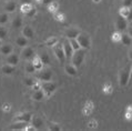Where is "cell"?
<instances>
[{
  "instance_id": "cell-1",
  "label": "cell",
  "mask_w": 132,
  "mask_h": 131,
  "mask_svg": "<svg viewBox=\"0 0 132 131\" xmlns=\"http://www.w3.org/2000/svg\"><path fill=\"white\" fill-rule=\"evenodd\" d=\"M86 49H80V50H77V51H75V53H73V56L71 58V63L73 66H76L77 68H79L80 66L82 64L83 60H84V57H86Z\"/></svg>"
},
{
  "instance_id": "cell-2",
  "label": "cell",
  "mask_w": 132,
  "mask_h": 131,
  "mask_svg": "<svg viewBox=\"0 0 132 131\" xmlns=\"http://www.w3.org/2000/svg\"><path fill=\"white\" fill-rule=\"evenodd\" d=\"M130 71H131V66H128V67L122 69V70L119 72V85H120V87H126L128 83H129Z\"/></svg>"
},
{
  "instance_id": "cell-3",
  "label": "cell",
  "mask_w": 132,
  "mask_h": 131,
  "mask_svg": "<svg viewBox=\"0 0 132 131\" xmlns=\"http://www.w3.org/2000/svg\"><path fill=\"white\" fill-rule=\"evenodd\" d=\"M41 89L43 90V92H45L46 98H50L54 93V91L57 90V85L54 82H51V80L50 81H43Z\"/></svg>"
},
{
  "instance_id": "cell-4",
  "label": "cell",
  "mask_w": 132,
  "mask_h": 131,
  "mask_svg": "<svg viewBox=\"0 0 132 131\" xmlns=\"http://www.w3.org/2000/svg\"><path fill=\"white\" fill-rule=\"evenodd\" d=\"M77 39H78V41L82 49L89 50L91 48V39L89 37V35L84 34V32H80V35L77 37Z\"/></svg>"
},
{
  "instance_id": "cell-5",
  "label": "cell",
  "mask_w": 132,
  "mask_h": 131,
  "mask_svg": "<svg viewBox=\"0 0 132 131\" xmlns=\"http://www.w3.org/2000/svg\"><path fill=\"white\" fill-rule=\"evenodd\" d=\"M52 49H53V53L57 59L59 60L60 62H64V60L67 59V58H65V54H64L63 46L60 45V43H57L54 47H52Z\"/></svg>"
},
{
  "instance_id": "cell-6",
  "label": "cell",
  "mask_w": 132,
  "mask_h": 131,
  "mask_svg": "<svg viewBox=\"0 0 132 131\" xmlns=\"http://www.w3.org/2000/svg\"><path fill=\"white\" fill-rule=\"evenodd\" d=\"M37 78L40 81H50L52 79V71L50 69H41L40 71H38Z\"/></svg>"
},
{
  "instance_id": "cell-7",
  "label": "cell",
  "mask_w": 132,
  "mask_h": 131,
  "mask_svg": "<svg viewBox=\"0 0 132 131\" xmlns=\"http://www.w3.org/2000/svg\"><path fill=\"white\" fill-rule=\"evenodd\" d=\"M116 27H117V30L123 32L124 30H127L128 27H129V21H128L126 18L119 16L118 19L116 21Z\"/></svg>"
},
{
  "instance_id": "cell-8",
  "label": "cell",
  "mask_w": 132,
  "mask_h": 131,
  "mask_svg": "<svg viewBox=\"0 0 132 131\" xmlns=\"http://www.w3.org/2000/svg\"><path fill=\"white\" fill-rule=\"evenodd\" d=\"M35 50L31 48V47H24V48H22V51H21L20 53V58L21 59H23V60H30L32 59V58L35 57Z\"/></svg>"
},
{
  "instance_id": "cell-9",
  "label": "cell",
  "mask_w": 132,
  "mask_h": 131,
  "mask_svg": "<svg viewBox=\"0 0 132 131\" xmlns=\"http://www.w3.org/2000/svg\"><path fill=\"white\" fill-rule=\"evenodd\" d=\"M32 113L30 112H21V113H18L14 116V120L16 121H23V122H28L30 123L31 120H32Z\"/></svg>"
},
{
  "instance_id": "cell-10",
  "label": "cell",
  "mask_w": 132,
  "mask_h": 131,
  "mask_svg": "<svg viewBox=\"0 0 132 131\" xmlns=\"http://www.w3.org/2000/svg\"><path fill=\"white\" fill-rule=\"evenodd\" d=\"M62 46H63V50H64V54H65V58L67 59H71L73 53H75V50H73L72 46L70 45V42H69V40L67 39L65 41L62 43Z\"/></svg>"
},
{
  "instance_id": "cell-11",
  "label": "cell",
  "mask_w": 132,
  "mask_h": 131,
  "mask_svg": "<svg viewBox=\"0 0 132 131\" xmlns=\"http://www.w3.org/2000/svg\"><path fill=\"white\" fill-rule=\"evenodd\" d=\"M29 123L28 122H23V121H14L11 123L9 127L10 130H18V131H26Z\"/></svg>"
},
{
  "instance_id": "cell-12",
  "label": "cell",
  "mask_w": 132,
  "mask_h": 131,
  "mask_svg": "<svg viewBox=\"0 0 132 131\" xmlns=\"http://www.w3.org/2000/svg\"><path fill=\"white\" fill-rule=\"evenodd\" d=\"M80 35V30L77 28H68L64 32V37L67 39H73L77 38Z\"/></svg>"
},
{
  "instance_id": "cell-13",
  "label": "cell",
  "mask_w": 132,
  "mask_h": 131,
  "mask_svg": "<svg viewBox=\"0 0 132 131\" xmlns=\"http://www.w3.org/2000/svg\"><path fill=\"white\" fill-rule=\"evenodd\" d=\"M64 72L68 76H71V77H75L78 73V68L76 66H73L72 63H68L64 66Z\"/></svg>"
},
{
  "instance_id": "cell-14",
  "label": "cell",
  "mask_w": 132,
  "mask_h": 131,
  "mask_svg": "<svg viewBox=\"0 0 132 131\" xmlns=\"http://www.w3.org/2000/svg\"><path fill=\"white\" fill-rule=\"evenodd\" d=\"M19 60H20V57L18 56V54L16 53H10L9 56H7V59H6V62L9 63V64H12V66H18V63H19Z\"/></svg>"
},
{
  "instance_id": "cell-15",
  "label": "cell",
  "mask_w": 132,
  "mask_h": 131,
  "mask_svg": "<svg viewBox=\"0 0 132 131\" xmlns=\"http://www.w3.org/2000/svg\"><path fill=\"white\" fill-rule=\"evenodd\" d=\"M31 125L35 127L36 130H40L43 128V126H45V122H43V120L40 118V117H32V120H31Z\"/></svg>"
},
{
  "instance_id": "cell-16",
  "label": "cell",
  "mask_w": 132,
  "mask_h": 131,
  "mask_svg": "<svg viewBox=\"0 0 132 131\" xmlns=\"http://www.w3.org/2000/svg\"><path fill=\"white\" fill-rule=\"evenodd\" d=\"M12 52H13V47L10 43H6V45L0 46V53L3 54V56H9Z\"/></svg>"
},
{
  "instance_id": "cell-17",
  "label": "cell",
  "mask_w": 132,
  "mask_h": 131,
  "mask_svg": "<svg viewBox=\"0 0 132 131\" xmlns=\"http://www.w3.org/2000/svg\"><path fill=\"white\" fill-rule=\"evenodd\" d=\"M14 70H16V66H12V64H9V63H6L1 67V72L6 76L12 75L14 72Z\"/></svg>"
},
{
  "instance_id": "cell-18",
  "label": "cell",
  "mask_w": 132,
  "mask_h": 131,
  "mask_svg": "<svg viewBox=\"0 0 132 131\" xmlns=\"http://www.w3.org/2000/svg\"><path fill=\"white\" fill-rule=\"evenodd\" d=\"M22 36L26 37L28 40H30L35 37V31L30 26H24L22 28Z\"/></svg>"
},
{
  "instance_id": "cell-19",
  "label": "cell",
  "mask_w": 132,
  "mask_h": 131,
  "mask_svg": "<svg viewBox=\"0 0 132 131\" xmlns=\"http://www.w3.org/2000/svg\"><path fill=\"white\" fill-rule=\"evenodd\" d=\"M31 61H32V63H34V66H35V68H36L37 71H40L41 69H43V66H45V64H43L40 56H36V54H35V57L31 59Z\"/></svg>"
},
{
  "instance_id": "cell-20",
  "label": "cell",
  "mask_w": 132,
  "mask_h": 131,
  "mask_svg": "<svg viewBox=\"0 0 132 131\" xmlns=\"http://www.w3.org/2000/svg\"><path fill=\"white\" fill-rule=\"evenodd\" d=\"M5 11L6 12H8V13H13L14 11L17 10V3L14 2V1H7L6 2V5H5Z\"/></svg>"
},
{
  "instance_id": "cell-21",
  "label": "cell",
  "mask_w": 132,
  "mask_h": 131,
  "mask_svg": "<svg viewBox=\"0 0 132 131\" xmlns=\"http://www.w3.org/2000/svg\"><path fill=\"white\" fill-rule=\"evenodd\" d=\"M45 98H46V94H45V92H43L42 89L35 90L34 93H32V99H34L35 101H42Z\"/></svg>"
},
{
  "instance_id": "cell-22",
  "label": "cell",
  "mask_w": 132,
  "mask_h": 131,
  "mask_svg": "<svg viewBox=\"0 0 132 131\" xmlns=\"http://www.w3.org/2000/svg\"><path fill=\"white\" fill-rule=\"evenodd\" d=\"M92 110H93V103H92V101H87V102H86V105L83 107V110H82L83 114L88 117V116H90V114H91Z\"/></svg>"
},
{
  "instance_id": "cell-23",
  "label": "cell",
  "mask_w": 132,
  "mask_h": 131,
  "mask_svg": "<svg viewBox=\"0 0 132 131\" xmlns=\"http://www.w3.org/2000/svg\"><path fill=\"white\" fill-rule=\"evenodd\" d=\"M47 8H48V11L50 13H56L58 10H59V2L52 0V1H51L48 6H47Z\"/></svg>"
},
{
  "instance_id": "cell-24",
  "label": "cell",
  "mask_w": 132,
  "mask_h": 131,
  "mask_svg": "<svg viewBox=\"0 0 132 131\" xmlns=\"http://www.w3.org/2000/svg\"><path fill=\"white\" fill-rule=\"evenodd\" d=\"M16 43L17 46H19L20 48H24V47L28 46V39L23 37V36H20V37H18L16 39Z\"/></svg>"
},
{
  "instance_id": "cell-25",
  "label": "cell",
  "mask_w": 132,
  "mask_h": 131,
  "mask_svg": "<svg viewBox=\"0 0 132 131\" xmlns=\"http://www.w3.org/2000/svg\"><path fill=\"white\" fill-rule=\"evenodd\" d=\"M57 43H59V39H58L57 37H49V38L45 41V45H46L47 47H50V48L54 47V46L57 45Z\"/></svg>"
},
{
  "instance_id": "cell-26",
  "label": "cell",
  "mask_w": 132,
  "mask_h": 131,
  "mask_svg": "<svg viewBox=\"0 0 132 131\" xmlns=\"http://www.w3.org/2000/svg\"><path fill=\"white\" fill-rule=\"evenodd\" d=\"M11 24H12L13 28H21V27H22V24H23L22 18L19 17V16H18V17H14L13 19H12Z\"/></svg>"
},
{
  "instance_id": "cell-27",
  "label": "cell",
  "mask_w": 132,
  "mask_h": 131,
  "mask_svg": "<svg viewBox=\"0 0 132 131\" xmlns=\"http://www.w3.org/2000/svg\"><path fill=\"white\" fill-rule=\"evenodd\" d=\"M24 71L27 72V73H30V75L35 73V72L37 71L36 68H35V66H34V63H32V61H28V62L26 63V66H24Z\"/></svg>"
},
{
  "instance_id": "cell-28",
  "label": "cell",
  "mask_w": 132,
  "mask_h": 131,
  "mask_svg": "<svg viewBox=\"0 0 132 131\" xmlns=\"http://www.w3.org/2000/svg\"><path fill=\"white\" fill-rule=\"evenodd\" d=\"M130 11H131V8H128V7H121L120 10H119V16L121 17H123V18H127L129 17V14H130Z\"/></svg>"
},
{
  "instance_id": "cell-29",
  "label": "cell",
  "mask_w": 132,
  "mask_h": 131,
  "mask_svg": "<svg viewBox=\"0 0 132 131\" xmlns=\"http://www.w3.org/2000/svg\"><path fill=\"white\" fill-rule=\"evenodd\" d=\"M121 42H122L124 46H131L132 38L128 34H122V37H121Z\"/></svg>"
},
{
  "instance_id": "cell-30",
  "label": "cell",
  "mask_w": 132,
  "mask_h": 131,
  "mask_svg": "<svg viewBox=\"0 0 132 131\" xmlns=\"http://www.w3.org/2000/svg\"><path fill=\"white\" fill-rule=\"evenodd\" d=\"M8 21H9V13L8 12H2V13H0V24L1 26H5L6 23H8Z\"/></svg>"
},
{
  "instance_id": "cell-31",
  "label": "cell",
  "mask_w": 132,
  "mask_h": 131,
  "mask_svg": "<svg viewBox=\"0 0 132 131\" xmlns=\"http://www.w3.org/2000/svg\"><path fill=\"white\" fill-rule=\"evenodd\" d=\"M69 42H70V45L72 46V48L75 51H77V50H80L81 49V46H80V43L78 41V39L77 38H73V39H68Z\"/></svg>"
},
{
  "instance_id": "cell-32",
  "label": "cell",
  "mask_w": 132,
  "mask_h": 131,
  "mask_svg": "<svg viewBox=\"0 0 132 131\" xmlns=\"http://www.w3.org/2000/svg\"><path fill=\"white\" fill-rule=\"evenodd\" d=\"M102 91H103V93H105V94H111L113 91V87L111 85V82H105L103 88H102Z\"/></svg>"
},
{
  "instance_id": "cell-33",
  "label": "cell",
  "mask_w": 132,
  "mask_h": 131,
  "mask_svg": "<svg viewBox=\"0 0 132 131\" xmlns=\"http://www.w3.org/2000/svg\"><path fill=\"white\" fill-rule=\"evenodd\" d=\"M32 8H34V7H32L31 3H21V6H20V11H21V13L26 14V13L29 11V10H31Z\"/></svg>"
},
{
  "instance_id": "cell-34",
  "label": "cell",
  "mask_w": 132,
  "mask_h": 131,
  "mask_svg": "<svg viewBox=\"0 0 132 131\" xmlns=\"http://www.w3.org/2000/svg\"><path fill=\"white\" fill-rule=\"evenodd\" d=\"M121 37H122V32L121 31H114L111 36V40L113 42H121Z\"/></svg>"
},
{
  "instance_id": "cell-35",
  "label": "cell",
  "mask_w": 132,
  "mask_h": 131,
  "mask_svg": "<svg viewBox=\"0 0 132 131\" xmlns=\"http://www.w3.org/2000/svg\"><path fill=\"white\" fill-rule=\"evenodd\" d=\"M36 82H37V79L32 78V77H27V78H24V85L28 86V87H30V88H32V86H34Z\"/></svg>"
},
{
  "instance_id": "cell-36",
  "label": "cell",
  "mask_w": 132,
  "mask_h": 131,
  "mask_svg": "<svg viewBox=\"0 0 132 131\" xmlns=\"http://www.w3.org/2000/svg\"><path fill=\"white\" fill-rule=\"evenodd\" d=\"M40 58H41V60H42V62H43V64H45V66L49 64L50 58H49V54L47 52H42L41 54H40Z\"/></svg>"
},
{
  "instance_id": "cell-37",
  "label": "cell",
  "mask_w": 132,
  "mask_h": 131,
  "mask_svg": "<svg viewBox=\"0 0 132 131\" xmlns=\"http://www.w3.org/2000/svg\"><path fill=\"white\" fill-rule=\"evenodd\" d=\"M53 16H54V19H56L57 21H59V22H63L64 19H65L64 14L62 12H59V11H57L56 13H53Z\"/></svg>"
},
{
  "instance_id": "cell-38",
  "label": "cell",
  "mask_w": 132,
  "mask_h": 131,
  "mask_svg": "<svg viewBox=\"0 0 132 131\" xmlns=\"http://www.w3.org/2000/svg\"><path fill=\"white\" fill-rule=\"evenodd\" d=\"M7 35H8V30H7V28L0 24V39L5 40L6 37H7Z\"/></svg>"
},
{
  "instance_id": "cell-39",
  "label": "cell",
  "mask_w": 132,
  "mask_h": 131,
  "mask_svg": "<svg viewBox=\"0 0 132 131\" xmlns=\"http://www.w3.org/2000/svg\"><path fill=\"white\" fill-rule=\"evenodd\" d=\"M48 129L50 131H61L62 130L61 126H59L58 123H50L49 127H48Z\"/></svg>"
},
{
  "instance_id": "cell-40",
  "label": "cell",
  "mask_w": 132,
  "mask_h": 131,
  "mask_svg": "<svg viewBox=\"0 0 132 131\" xmlns=\"http://www.w3.org/2000/svg\"><path fill=\"white\" fill-rule=\"evenodd\" d=\"M124 116H126V119L127 120H132V107H131V105H129V107L127 108Z\"/></svg>"
},
{
  "instance_id": "cell-41",
  "label": "cell",
  "mask_w": 132,
  "mask_h": 131,
  "mask_svg": "<svg viewBox=\"0 0 132 131\" xmlns=\"http://www.w3.org/2000/svg\"><path fill=\"white\" fill-rule=\"evenodd\" d=\"M88 128L89 129H96L97 127H98V122H97V120H94V119H91L89 122H88Z\"/></svg>"
},
{
  "instance_id": "cell-42",
  "label": "cell",
  "mask_w": 132,
  "mask_h": 131,
  "mask_svg": "<svg viewBox=\"0 0 132 131\" xmlns=\"http://www.w3.org/2000/svg\"><path fill=\"white\" fill-rule=\"evenodd\" d=\"M1 109H2L3 112H6V113H7V112H10V110H11V104L8 103V102H5L2 104Z\"/></svg>"
},
{
  "instance_id": "cell-43",
  "label": "cell",
  "mask_w": 132,
  "mask_h": 131,
  "mask_svg": "<svg viewBox=\"0 0 132 131\" xmlns=\"http://www.w3.org/2000/svg\"><path fill=\"white\" fill-rule=\"evenodd\" d=\"M36 14H37V9H36V8H32L31 10H29V11L26 13V17H28V18H34Z\"/></svg>"
},
{
  "instance_id": "cell-44",
  "label": "cell",
  "mask_w": 132,
  "mask_h": 131,
  "mask_svg": "<svg viewBox=\"0 0 132 131\" xmlns=\"http://www.w3.org/2000/svg\"><path fill=\"white\" fill-rule=\"evenodd\" d=\"M122 6L123 7H128V8H132V0H123Z\"/></svg>"
},
{
  "instance_id": "cell-45",
  "label": "cell",
  "mask_w": 132,
  "mask_h": 131,
  "mask_svg": "<svg viewBox=\"0 0 132 131\" xmlns=\"http://www.w3.org/2000/svg\"><path fill=\"white\" fill-rule=\"evenodd\" d=\"M128 35H129L130 37L132 38V27H131V26L128 27Z\"/></svg>"
},
{
  "instance_id": "cell-46",
  "label": "cell",
  "mask_w": 132,
  "mask_h": 131,
  "mask_svg": "<svg viewBox=\"0 0 132 131\" xmlns=\"http://www.w3.org/2000/svg\"><path fill=\"white\" fill-rule=\"evenodd\" d=\"M128 56H129V59L132 61V49L129 50V52H128Z\"/></svg>"
},
{
  "instance_id": "cell-47",
  "label": "cell",
  "mask_w": 132,
  "mask_h": 131,
  "mask_svg": "<svg viewBox=\"0 0 132 131\" xmlns=\"http://www.w3.org/2000/svg\"><path fill=\"white\" fill-rule=\"evenodd\" d=\"M127 20H128V21H131V20H132V9H131V11H130V14H129V17L127 18Z\"/></svg>"
},
{
  "instance_id": "cell-48",
  "label": "cell",
  "mask_w": 132,
  "mask_h": 131,
  "mask_svg": "<svg viewBox=\"0 0 132 131\" xmlns=\"http://www.w3.org/2000/svg\"><path fill=\"white\" fill-rule=\"evenodd\" d=\"M21 3H31L32 0H20Z\"/></svg>"
},
{
  "instance_id": "cell-49",
  "label": "cell",
  "mask_w": 132,
  "mask_h": 131,
  "mask_svg": "<svg viewBox=\"0 0 132 131\" xmlns=\"http://www.w3.org/2000/svg\"><path fill=\"white\" fill-rule=\"evenodd\" d=\"M129 83H132V66H131V71H130V79H129Z\"/></svg>"
},
{
  "instance_id": "cell-50",
  "label": "cell",
  "mask_w": 132,
  "mask_h": 131,
  "mask_svg": "<svg viewBox=\"0 0 132 131\" xmlns=\"http://www.w3.org/2000/svg\"><path fill=\"white\" fill-rule=\"evenodd\" d=\"M51 1H52V0H43V5H47V6H48Z\"/></svg>"
},
{
  "instance_id": "cell-51",
  "label": "cell",
  "mask_w": 132,
  "mask_h": 131,
  "mask_svg": "<svg viewBox=\"0 0 132 131\" xmlns=\"http://www.w3.org/2000/svg\"><path fill=\"white\" fill-rule=\"evenodd\" d=\"M93 3H100L101 2V0H91Z\"/></svg>"
},
{
  "instance_id": "cell-52",
  "label": "cell",
  "mask_w": 132,
  "mask_h": 131,
  "mask_svg": "<svg viewBox=\"0 0 132 131\" xmlns=\"http://www.w3.org/2000/svg\"><path fill=\"white\" fill-rule=\"evenodd\" d=\"M37 3H43V0H35Z\"/></svg>"
},
{
  "instance_id": "cell-53",
  "label": "cell",
  "mask_w": 132,
  "mask_h": 131,
  "mask_svg": "<svg viewBox=\"0 0 132 131\" xmlns=\"http://www.w3.org/2000/svg\"><path fill=\"white\" fill-rule=\"evenodd\" d=\"M1 45H2V40L0 39V46H1Z\"/></svg>"
},
{
  "instance_id": "cell-54",
  "label": "cell",
  "mask_w": 132,
  "mask_h": 131,
  "mask_svg": "<svg viewBox=\"0 0 132 131\" xmlns=\"http://www.w3.org/2000/svg\"><path fill=\"white\" fill-rule=\"evenodd\" d=\"M130 26H131V27H132V20H131V21H130Z\"/></svg>"
},
{
  "instance_id": "cell-55",
  "label": "cell",
  "mask_w": 132,
  "mask_h": 131,
  "mask_svg": "<svg viewBox=\"0 0 132 131\" xmlns=\"http://www.w3.org/2000/svg\"><path fill=\"white\" fill-rule=\"evenodd\" d=\"M0 63H1V57H0Z\"/></svg>"
},
{
  "instance_id": "cell-56",
  "label": "cell",
  "mask_w": 132,
  "mask_h": 131,
  "mask_svg": "<svg viewBox=\"0 0 132 131\" xmlns=\"http://www.w3.org/2000/svg\"><path fill=\"white\" fill-rule=\"evenodd\" d=\"M5 1H8V0H5Z\"/></svg>"
}]
</instances>
